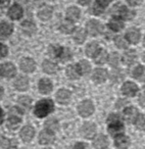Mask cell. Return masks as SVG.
<instances>
[{
    "label": "cell",
    "mask_w": 145,
    "mask_h": 149,
    "mask_svg": "<svg viewBox=\"0 0 145 149\" xmlns=\"http://www.w3.org/2000/svg\"><path fill=\"white\" fill-rule=\"evenodd\" d=\"M53 110V102L49 99L39 101L35 106V116L38 118H44Z\"/></svg>",
    "instance_id": "1"
},
{
    "label": "cell",
    "mask_w": 145,
    "mask_h": 149,
    "mask_svg": "<svg viewBox=\"0 0 145 149\" xmlns=\"http://www.w3.org/2000/svg\"><path fill=\"white\" fill-rule=\"evenodd\" d=\"M108 124V131L112 135L121 134L124 130V125H123L121 118L118 114H110L107 118Z\"/></svg>",
    "instance_id": "2"
},
{
    "label": "cell",
    "mask_w": 145,
    "mask_h": 149,
    "mask_svg": "<svg viewBox=\"0 0 145 149\" xmlns=\"http://www.w3.org/2000/svg\"><path fill=\"white\" fill-rule=\"evenodd\" d=\"M112 15L116 17H122V19H130L134 13H131L122 4H116L112 9Z\"/></svg>",
    "instance_id": "3"
},
{
    "label": "cell",
    "mask_w": 145,
    "mask_h": 149,
    "mask_svg": "<svg viewBox=\"0 0 145 149\" xmlns=\"http://www.w3.org/2000/svg\"><path fill=\"white\" fill-rule=\"evenodd\" d=\"M17 74V68L15 64L11 62H6L0 66V76H3L5 78H13Z\"/></svg>",
    "instance_id": "4"
},
{
    "label": "cell",
    "mask_w": 145,
    "mask_h": 149,
    "mask_svg": "<svg viewBox=\"0 0 145 149\" xmlns=\"http://www.w3.org/2000/svg\"><path fill=\"white\" fill-rule=\"evenodd\" d=\"M103 27L97 21H89L87 24V32L91 36H97L102 33Z\"/></svg>",
    "instance_id": "5"
},
{
    "label": "cell",
    "mask_w": 145,
    "mask_h": 149,
    "mask_svg": "<svg viewBox=\"0 0 145 149\" xmlns=\"http://www.w3.org/2000/svg\"><path fill=\"white\" fill-rule=\"evenodd\" d=\"M94 111V105L91 101L86 100L83 101L79 105V112L82 116H89L93 113Z\"/></svg>",
    "instance_id": "6"
},
{
    "label": "cell",
    "mask_w": 145,
    "mask_h": 149,
    "mask_svg": "<svg viewBox=\"0 0 145 149\" xmlns=\"http://www.w3.org/2000/svg\"><path fill=\"white\" fill-rule=\"evenodd\" d=\"M34 135H35V130L31 126H25L20 132V136L24 142H30L33 139Z\"/></svg>",
    "instance_id": "7"
},
{
    "label": "cell",
    "mask_w": 145,
    "mask_h": 149,
    "mask_svg": "<svg viewBox=\"0 0 145 149\" xmlns=\"http://www.w3.org/2000/svg\"><path fill=\"white\" fill-rule=\"evenodd\" d=\"M96 132V127L94 124H91V123H86V124L83 125V127L81 128V134L82 136H84L85 138H92V137L95 135Z\"/></svg>",
    "instance_id": "8"
},
{
    "label": "cell",
    "mask_w": 145,
    "mask_h": 149,
    "mask_svg": "<svg viewBox=\"0 0 145 149\" xmlns=\"http://www.w3.org/2000/svg\"><path fill=\"white\" fill-rule=\"evenodd\" d=\"M20 65H21V68L25 72H32L36 68L35 61L33 59H31V58H23L21 60Z\"/></svg>",
    "instance_id": "9"
},
{
    "label": "cell",
    "mask_w": 145,
    "mask_h": 149,
    "mask_svg": "<svg viewBox=\"0 0 145 149\" xmlns=\"http://www.w3.org/2000/svg\"><path fill=\"white\" fill-rule=\"evenodd\" d=\"M138 91V88L137 86L135 85L134 83H131V82H127L123 85V88H122V92L124 95L126 96H134L135 94L137 93Z\"/></svg>",
    "instance_id": "10"
},
{
    "label": "cell",
    "mask_w": 145,
    "mask_h": 149,
    "mask_svg": "<svg viewBox=\"0 0 145 149\" xmlns=\"http://www.w3.org/2000/svg\"><path fill=\"white\" fill-rule=\"evenodd\" d=\"M23 13L24 11L21 5L13 4L8 10V17H10L11 19H20L23 17Z\"/></svg>",
    "instance_id": "11"
},
{
    "label": "cell",
    "mask_w": 145,
    "mask_h": 149,
    "mask_svg": "<svg viewBox=\"0 0 145 149\" xmlns=\"http://www.w3.org/2000/svg\"><path fill=\"white\" fill-rule=\"evenodd\" d=\"M13 27L11 24L7 22H1L0 23V37L6 38L13 34Z\"/></svg>",
    "instance_id": "12"
},
{
    "label": "cell",
    "mask_w": 145,
    "mask_h": 149,
    "mask_svg": "<svg viewBox=\"0 0 145 149\" xmlns=\"http://www.w3.org/2000/svg\"><path fill=\"white\" fill-rule=\"evenodd\" d=\"M54 141V135L52 132L44 130L39 135V142L41 144H50Z\"/></svg>",
    "instance_id": "13"
},
{
    "label": "cell",
    "mask_w": 145,
    "mask_h": 149,
    "mask_svg": "<svg viewBox=\"0 0 145 149\" xmlns=\"http://www.w3.org/2000/svg\"><path fill=\"white\" fill-rule=\"evenodd\" d=\"M126 39L128 40L130 43H133V44L138 43L139 40H140V32H139V30L135 29V28L130 29L126 34Z\"/></svg>",
    "instance_id": "14"
},
{
    "label": "cell",
    "mask_w": 145,
    "mask_h": 149,
    "mask_svg": "<svg viewBox=\"0 0 145 149\" xmlns=\"http://www.w3.org/2000/svg\"><path fill=\"white\" fill-rule=\"evenodd\" d=\"M92 78H93V80L96 83H102L107 78V72L105 70H103V68H97V70H94Z\"/></svg>",
    "instance_id": "15"
},
{
    "label": "cell",
    "mask_w": 145,
    "mask_h": 149,
    "mask_svg": "<svg viewBox=\"0 0 145 149\" xmlns=\"http://www.w3.org/2000/svg\"><path fill=\"white\" fill-rule=\"evenodd\" d=\"M114 144L119 149H127L130 145V140L127 136L124 135H119L116 136V140H114Z\"/></svg>",
    "instance_id": "16"
},
{
    "label": "cell",
    "mask_w": 145,
    "mask_h": 149,
    "mask_svg": "<svg viewBox=\"0 0 145 149\" xmlns=\"http://www.w3.org/2000/svg\"><path fill=\"white\" fill-rule=\"evenodd\" d=\"M93 145L96 149H105L108 146V140L104 135H99L94 139Z\"/></svg>",
    "instance_id": "17"
},
{
    "label": "cell",
    "mask_w": 145,
    "mask_h": 149,
    "mask_svg": "<svg viewBox=\"0 0 145 149\" xmlns=\"http://www.w3.org/2000/svg\"><path fill=\"white\" fill-rule=\"evenodd\" d=\"M15 87L19 91H26L29 88V79L26 77H20L15 81Z\"/></svg>",
    "instance_id": "18"
},
{
    "label": "cell",
    "mask_w": 145,
    "mask_h": 149,
    "mask_svg": "<svg viewBox=\"0 0 145 149\" xmlns=\"http://www.w3.org/2000/svg\"><path fill=\"white\" fill-rule=\"evenodd\" d=\"M124 116H125V120L128 123H133L136 120L137 116H138V111L134 107H128L125 109Z\"/></svg>",
    "instance_id": "19"
},
{
    "label": "cell",
    "mask_w": 145,
    "mask_h": 149,
    "mask_svg": "<svg viewBox=\"0 0 145 149\" xmlns=\"http://www.w3.org/2000/svg\"><path fill=\"white\" fill-rule=\"evenodd\" d=\"M22 123V118H20L17 114H13V113H9V118L7 120V127L13 130L17 129L19 127V125Z\"/></svg>",
    "instance_id": "20"
},
{
    "label": "cell",
    "mask_w": 145,
    "mask_h": 149,
    "mask_svg": "<svg viewBox=\"0 0 145 149\" xmlns=\"http://www.w3.org/2000/svg\"><path fill=\"white\" fill-rule=\"evenodd\" d=\"M52 90V84L48 79H42L39 82V91L42 94H48Z\"/></svg>",
    "instance_id": "21"
},
{
    "label": "cell",
    "mask_w": 145,
    "mask_h": 149,
    "mask_svg": "<svg viewBox=\"0 0 145 149\" xmlns=\"http://www.w3.org/2000/svg\"><path fill=\"white\" fill-rule=\"evenodd\" d=\"M56 98H57V101L61 104H66L70 101V91L68 90H64L61 89L57 92L56 94Z\"/></svg>",
    "instance_id": "22"
},
{
    "label": "cell",
    "mask_w": 145,
    "mask_h": 149,
    "mask_svg": "<svg viewBox=\"0 0 145 149\" xmlns=\"http://www.w3.org/2000/svg\"><path fill=\"white\" fill-rule=\"evenodd\" d=\"M80 70H79V66L78 65H68L66 68V76H68L70 79L72 80H75L78 79L80 77Z\"/></svg>",
    "instance_id": "23"
},
{
    "label": "cell",
    "mask_w": 145,
    "mask_h": 149,
    "mask_svg": "<svg viewBox=\"0 0 145 149\" xmlns=\"http://www.w3.org/2000/svg\"><path fill=\"white\" fill-rule=\"evenodd\" d=\"M42 68L46 74H55L56 70H57V65L53 62L49 61V60H45L42 64Z\"/></svg>",
    "instance_id": "24"
},
{
    "label": "cell",
    "mask_w": 145,
    "mask_h": 149,
    "mask_svg": "<svg viewBox=\"0 0 145 149\" xmlns=\"http://www.w3.org/2000/svg\"><path fill=\"white\" fill-rule=\"evenodd\" d=\"M133 77L138 81L145 82V68L144 66H137L134 70H133Z\"/></svg>",
    "instance_id": "25"
},
{
    "label": "cell",
    "mask_w": 145,
    "mask_h": 149,
    "mask_svg": "<svg viewBox=\"0 0 145 149\" xmlns=\"http://www.w3.org/2000/svg\"><path fill=\"white\" fill-rule=\"evenodd\" d=\"M22 29H23L24 33L27 34V35H33L36 32V26L35 24H33L32 22H24L23 25H22Z\"/></svg>",
    "instance_id": "26"
},
{
    "label": "cell",
    "mask_w": 145,
    "mask_h": 149,
    "mask_svg": "<svg viewBox=\"0 0 145 149\" xmlns=\"http://www.w3.org/2000/svg\"><path fill=\"white\" fill-rule=\"evenodd\" d=\"M99 52V46L97 43L93 42V43H90L87 46V49H86V53L89 57H95L97 55V53Z\"/></svg>",
    "instance_id": "27"
},
{
    "label": "cell",
    "mask_w": 145,
    "mask_h": 149,
    "mask_svg": "<svg viewBox=\"0 0 145 149\" xmlns=\"http://www.w3.org/2000/svg\"><path fill=\"white\" fill-rule=\"evenodd\" d=\"M108 2L104 1V0H97L94 4V7H93V13L95 15H100L101 13H103V10L105 9L106 5H107Z\"/></svg>",
    "instance_id": "28"
},
{
    "label": "cell",
    "mask_w": 145,
    "mask_h": 149,
    "mask_svg": "<svg viewBox=\"0 0 145 149\" xmlns=\"http://www.w3.org/2000/svg\"><path fill=\"white\" fill-rule=\"evenodd\" d=\"M66 17L70 21H77L80 17V10L77 7H70L66 10Z\"/></svg>",
    "instance_id": "29"
},
{
    "label": "cell",
    "mask_w": 145,
    "mask_h": 149,
    "mask_svg": "<svg viewBox=\"0 0 145 149\" xmlns=\"http://www.w3.org/2000/svg\"><path fill=\"white\" fill-rule=\"evenodd\" d=\"M51 15H52V8L49 6H44L43 8L40 9L39 13H38V17L41 19H43V21L48 19L51 17Z\"/></svg>",
    "instance_id": "30"
},
{
    "label": "cell",
    "mask_w": 145,
    "mask_h": 149,
    "mask_svg": "<svg viewBox=\"0 0 145 149\" xmlns=\"http://www.w3.org/2000/svg\"><path fill=\"white\" fill-rule=\"evenodd\" d=\"M136 58H137L136 52L132 51V50H129V51H127L126 53L124 54V62L126 64H128V65H130L133 62H135Z\"/></svg>",
    "instance_id": "31"
},
{
    "label": "cell",
    "mask_w": 145,
    "mask_h": 149,
    "mask_svg": "<svg viewBox=\"0 0 145 149\" xmlns=\"http://www.w3.org/2000/svg\"><path fill=\"white\" fill-rule=\"evenodd\" d=\"M86 38V33L83 29H77L74 34V40L76 43H83Z\"/></svg>",
    "instance_id": "32"
},
{
    "label": "cell",
    "mask_w": 145,
    "mask_h": 149,
    "mask_svg": "<svg viewBox=\"0 0 145 149\" xmlns=\"http://www.w3.org/2000/svg\"><path fill=\"white\" fill-rule=\"evenodd\" d=\"M45 128L47 131H50L52 133L55 132L58 130V122L55 118H50L45 123Z\"/></svg>",
    "instance_id": "33"
},
{
    "label": "cell",
    "mask_w": 145,
    "mask_h": 149,
    "mask_svg": "<svg viewBox=\"0 0 145 149\" xmlns=\"http://www.w3.org/2000/svg\"><path fill=\"white\" fill-rule=\"evenodd\" d=\"M107 58H108V55L105 50H100L97 53V55L95 56V62L98 64H102L107 60Z\"/></svg>",
    "instance_id": "34"
},
{
    "label": "cell",
    "mask_w": 145,
    "mask_h": 149,
    "mask_svg": "<svg viewBox=\"0 0 145 149\" xmlns=\"http://www.w3.org/2000/svg\"><path fill=\"white\" fill-rule=\"evenodd\" d=\"M74 30H75V27H74V25H72L70 22H63V23L60 25V31H61L62 33L70 34V33H72Z\"/></svg>",
    "instance_id": "35"
},
{
    "label": "cell",
    "mask_w": 145,
    "mask_h": 149,
    "mask_svg": "<svg viewBox=\"0 0 145 149\" xmlns=\"http://www.w3.org/2000/svg\"><path fill=\"white\" fill-rule=\"evenodd\" d=\"M78 66H79L80 72L83 74H87L88 72H90V70H91V66H90L89 62L85 61V60H82Z\"/></svg>",
    "instance_id": "36"
},
{
    "label": "cell",
    "mask_w": 145,
    "mask_h": 149,
    "mask_svg": "<svg viewBox=\"0 0 145 149\" xmlns=\"http://www.w3.org/2000/svg\"><path fill=\"white\" fill-rule=\"evenodd\" d=\"M62 48L59 46H50L49 47V53L53 58H59L60 54H61Z\"/></svg>",
    "instance_id": "37"
},
{
    "label": "cell",
    "mask_w": 145,
    "mask_h": 149,
    "mask_svg": "<svg viewBox=\"0 0 145 149\" xmlns=\"http://www.w3.org/2000/svg\"><path fill=\"white\" fill-rule=\"evenodd\" d=\"M108 26H109V28L112 31H120V30H122L123 27H124V24H123L122 22L118 21V19H112V21L108 24Z\"/></svg>",
    "instance_id": "38"
},
{
    "label": "cell",
    "mask_w": 145,
    "mask_h": 149,
    "mask_svg": "<svg viewBox=\"0 0 145 149\" xmlns=\"http://www.w3.org/2000/svg\"><path fill=\"white\" fill-rule=\"evenodd\" d=\"M19 103L21 104L22 106L26 108H30L31 107V103H32V100L30 97L28 96H21L19 99Z\"/></svg>",
    "instance_id": "39"
},
{
    "label": "cell",
    "mask_w": 145,
    "mask_h": 149,
    "mask_svg": "<svg viewBox=\"0 0 145 149\" xmlns=\"http://www.w3.org/2000/svg\"><path fill=\"white\" fill-rule=\"evenodd\" d=\"M136 126L140 130H145V114H140L139 116H137L136 120Z\"/></svg>",
    "instance_id": "40"
},
{
    "label": "cell",
    "mask_w": 145,
    "mask_h": 149,
    "mask_svg": "<svg viewBox=\"0 0 145 149\" xmlns=\"http://www.w3.org/2000/svg\"><path fill=\"white\" fill-rule=\"evenodd\" d=\"M107 59H108V61H109V64L112 66H118L119 61H120V58H119V55L116 53H112Z\"/></svg>",
    "instance_id": "41"
},
{
    "label": "cell",
    "mask_w": 145,
    "mask_h": 149,
    "mask_svg": "<svg viewBox=\"0 0 145 149\" xmlns=\"http://www.w3.org/2000/svg\"><path fill=\"white\" fill-rule=\"evenodd\" d=\"M70 56H72V53L68 49L66 48H62L61 50V54H60L59 58L62 60V61H66V60H70Z\"/></svg>",
    "instance_id": "42"
},
{
    "label": "cell",
    "mask_w": 145,
    "mask_h": 149,
    "mask_svg": "<svg viewBox=\"0 0 145 149\" xmlns=\"http://www.w3.org/2000/svg\"><path fill=\"white\" fill-rule=\"evenodd\" d=\"M0 149H10V141L5 137H0Z\"/></svg>",
    "instance_id": "43"
},
{
    "label": "cell",
    "mask_w": 145,
    "mask_h": 149,
    "mask_svg": "<svg viewBox=\"0 0 145 149\" xmlns=\"http://www.w3.org/2000/svg\"><path fill=\"white\" fill-rule=\"evenodd\" d=\"M114 42H116V45L118 46L119 48H122V49H123V48H126L127 47L126 40H125L123 37H121V36H120V37H116V41H114Z\"/></svg>",
    "instance_id": "44"
},
{
    "label": "cell",
    "mask_w": 145,
    "mask_h": 149,
    "mask_svg": "<svg viewBox=\"0 0 145 149\" xmlns=\"http://www.w3.org/2000/svg\"><path fill=\"white\" fill-rule=\"evenodd\" d=\"M8 54V49L4 44L0 43V58H3L5 56H7Z\"/></svg>",
    "instance_id": "45"
},
{
    "label": "cell",
    "mask_w": 145,
    "mask_h": 149,
    "mask_svg": "<svg viewBox=\"0 0 145 149\" xmlns=\"http://www.w3.org/2000/svg\"><path fill=\"white\" fill-rule=\"evenodd\" d=\"M72 149H87V146L84 143H77Z\"/></svg>",
    "instance_id": "46"
},
{
    "label": "cell",
    "mask_w": 145,
    "mask_h": 149,
    "mask_svg": "<svg viewBox=\"0 0 145 149\" xmlns=\"http://www.w3.org/2000/svg\"><path fill=\"white\" fill-rule=\"evenodd\" d=\"M128 1V3L130 5H132V6H136V5L140 4L141 0H127Z\"/></svg>",
    "instance_id": "47"
},
{
    "label": "cell",
    "mask_w": 145,
    "mask_h": 149,
    "mask_svg": "<svg viewBox=\"0 0 145 149\" xmlns=\"http://www.w3.org/2000/svg\"><path fill=\"white\" fill-rule=\"evenodd\" d=\"M3 118H4V113H3L2 108L0 107V125L2 124V122H3Z\"/></svg>",
    "instance_id": "48"
},
{
    "label": "cell",
    "mask_w": 145,
    "mask_h": 149,
    "mask_svg": "<svg viewBox=\"0 0 145 149\" xmlns=\"http://www.w3.org/2000/svg\"><path fill=\"white\" fill-rule=\"evenodd\" d=\"M139 101H140L141 105H142V106H145V96H141V98L139 99Z\"/></svg>",
    "instance_id": "49"
},
{
    "label": "cell",
    "mask_w": 145,
    "mask_h": 149,
    "mask_svg": "<svg viewBox=\"0 0 145 149\" xmlns=\"http://www.w3.org/2000/svg\"><path fill=\"white\" fill-rule=\"evenodd\" d=\"M90 1H91V0H79V2L81 3V4H83V5L88 4V3H89Z\"/></svg>",
    "instance_id": "50"
},
{
    "label": "cell",
    "mask_w": 145,
    "mask_h": 149,
    "mask_svg": "<svg viewBox=\"0 0 145 149\" xmlns=\"http://www.w3.org/2000/svg\"><path fill=\"white\" fill-rule=\"evenodd\" d=\"M3 94H4V89L2 86H0V99L3 97Z\"/></svg>",
    "instance_id": "51"
},
{
    "label": "cell",
    "mask_w": 145,
    "mask_h": 149,
    "mask_svg": "<svg viewBox=\"0 0 145 149\" xmlns=\"http://www.w3.org/2000/svg\"><path fill=\"white\" fill-rule=\"evenodd\" d=\"M104 1H106V2H109L110 0H104Z\"/></svg>",
    "instance_id": "52"
},
{
    "label": "cell",
    "mask_w": 145,
    "mask_h": 149,
    "mask_svg": "<svg viewBox=\"0 0 145 149\" xmlns=\"http://www.w3.org/2000/svg\"><path fill=\"white\" fill-rule=\"evenodd\" d=\"M143 59L145 60V53H144V55H143Z\"/></svg>",
    "instance_id": "53"
},
{
    "label": "cell",
    "mask_w": 145,
    "mask_h": 149,
    "mask_svg": "<svg viewBox=\"0 0 145 149\" xmlns=\"http://www.w3.org/2000/svg\"><path fill=\"white\" fill-rule=\"evenodd\" d=\"M144 45H145V40H144Z\"/></svg>",
    "instance_id": "54"
},
{
    "label": "cell",
    "mask_w": 145,
    "mask_h": 149,
    "mask_svg": "<svg viewBox=\"0 0 145 149\" xmlns=\"http://www.w3.org/2000/svg\"><path fill=\"white\" fill-rule=\"evenodd\" d=\"M44 149H49V148H44Z\"/></svg>",
    "instance_id": "55"
}]
</instances>
